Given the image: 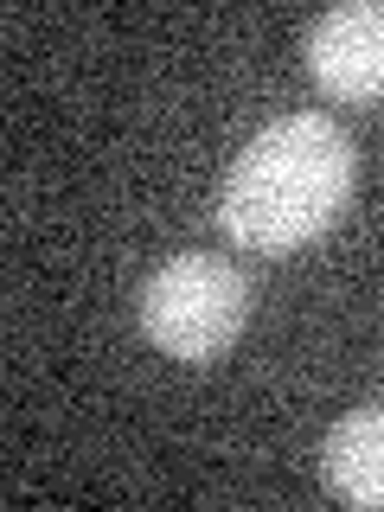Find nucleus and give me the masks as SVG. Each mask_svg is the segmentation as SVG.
<instances>
[{
	"label": "nucleus",
	"mask_w": 384,
	"mask_h": 512,
	"mask_svg": "<svg viewBox=\"0 0 384 512\" xmlns=\"http://www.w3.org/2000/svg\"><path fill=\"white\" fill-rule=\"evenodd\" d=\"M320 474L346 506L384 512V410H352L320 442Z\"/></svg>",
	"instance_id": "obj_4"
},
{
	"label": "nucleus",
	"mask_w": 384,
	"mask_h": 512,
	"mask_svg": "<svg viewBox=\"0 0 384 512\" xmlns=\"http://www.w3.org/2000/svg\"><path fill=\"white\" fill-rule=\"evenodd\" d=\"M301 58H308V77L320 84V96L378 109L384 103V0H346V7L320 13L308 26Z\"/></svg>",
	"instance_id": "obj_3"
},
{
	"label": "nucleus",
	"mask_w": 384,
	"mask_h": 512,
	"mask_svg": "<svg viewBox=\"0 0 384 512\" xmlns=\"http://www.w3.org/2000/svg\"><path fill=\"white\" fill-rule=\"evenodd\" d=\"M359 154L333 116H282L231 160L218 186V224L237 250H301L352 205Z\"/></svg>",
	"instance_id": "obj_1"
},
{
	"label": "nucleus",
	"mask_w": 384,
	"mask_h": 512,
	"mask_svg": "<svg viewBox=\"0 0 384 512\" xmlns=\"http://www.w3.org/2000/svg\"><path fill=\"white\" fill-rule=\"evenodd\" d=\"M141 333L180 365H212L218 352L237 346L250 320V282L231 256H205V250H186V256H167L148 282H141Z\"/></svg>",
	"instance_id": "obj_2"
}]
</instances>
